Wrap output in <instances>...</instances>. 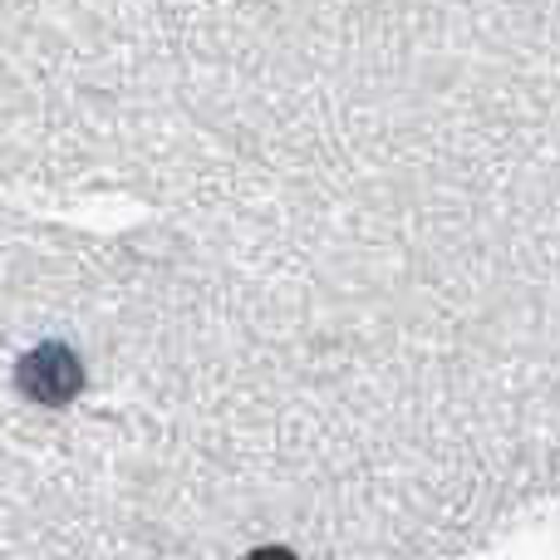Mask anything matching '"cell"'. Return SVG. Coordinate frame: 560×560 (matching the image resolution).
<instances>
[{
	"label": "cell",
	"mask_w": 560,
	"mask_h": 560,
	"mask_svg": "<svg viewBox=\"0 0 560 560\" xmlns=\"http://www.w3.org/2000/svg\"><path fill=\"white\" fill-rule=\"evenodd\" d=\"M79 359L65 345H45L20 364V388H25L35 404H65L79 394Z\"/></svg>",
	"instance_id": "cell-1"
}]
</instances>
